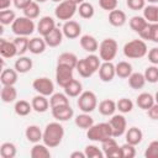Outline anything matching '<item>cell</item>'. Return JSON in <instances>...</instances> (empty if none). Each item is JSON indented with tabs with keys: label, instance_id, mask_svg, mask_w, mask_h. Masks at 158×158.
<instances>
[{
	"label": "cell",
	"instance_id": "obj_1",
	"mask_svg": "<svg viewBox=\"0 0 158 158\" xmlns=\"http://www.w3.org/2000/svg\"><path fill=\"white\" fill-rule=\"evenodd\" d=\"M63 137H64V128L59 123V121L49 122L46 126V128L43 130L42 141L49 148H54V147H57V146H59L62 143Z\"/></svg>",
	"mask_w": 158,
	"mask_h": 158
},
{
	"label": "cell",
	"instance_id": "obj_2",
	"mask_svg": "<svg viewBox=\"0 0 158 158\" xmlns=\"http://www.w3.org/2000/svg\"><path fill=\"white\" fill-rule=\"evenodd\" d=\"M86 137L93 142H104L107 138L112 137V128L109 122L94 123L90 128L86 130Z\"/></svg>",
	"mask_w": 158,
	"mask_h": 158
},
{
	"label": "cell",
	"instance_id": "obj_3",
	"mask_svg": "<svg viewBox=\"0 0 158 158\" xmlns=\"http://www.w3.org/2000/svg\"><path fill=\"white\" fill-rule=\"evenodd\" d=\"M148 53L146 42L141 40H132L123 46V54L128 59H139Z\"/></svg>",
	"mask_w": 158,
	"mask_h": 158
},
{
	"label": "cell",
	"instance_id": "obj_4",
	"mask_svg": "<svg viewBox=\"0 0 158 158\" xmlns=\"http://www.w3.org/2000/svg\"><path fill=\"white\" fill-rule=\"evenodd\" d=\"M11 30L16 36L28 37L30 35H32L35 32L36 25H35L33 20H31L26 16H20V17H16V20L12 22Z\"/></svg>",
	"mask_w": 158,
	"mask_h": 158
},
{
	"label": "cell",
	"instance_id": "obj_5",
	"mask_svg": "<svg viewBox=\"0 0 158 158\" xmlns=\"http://www.w3.org/2000/svg\"><path fill=\"white\" fill-rule=\"evenodd\" d=\"M117 42L114 38H105L99 44V57L102 62H111L117 54Z\"/></svg>",
	"mask_w": 158,
	"mask_h": 158
},
{
	"label": "cell",
	"instance_id": "obj_6",
	"mask_svg": "<svg viewBox=\"0 0 158 158\" xmlns=\"http://www.w3.org/2000/svg\"><path fill=\"white\" fill-rule=\"evenodd\" d=\"M77 11H78V5L77 4H74L70 0H63L62 2H58V5L56 6L54 16L58 20H62V21L65 22V21H69L75 15Z\"/></svg>",
	"mask_w": 158,
	"mask_h": 158
},
{
	"label": "cell",
	"instance_id": "obj_7",
	"mask_svg": "<svg viewBox=\"0 0 158 158\" xmlns=\"http://www.w3.org/2000/svg\"><path fill=\"white\" fill-rule=\"evenodd\" d=\"M77 105L78 107L81 110V112H93L96 107H98V98L96 95L90 91V90H86V91H83L79 96H78V101H77Z\"/></svg>",
	"mask_w": 158,
	"mask_h": 158
},
{
	"label": "cell",
	"instance_id": "obj_8",
	"mask_svg": "<svg viewBox=\"0 0 158 158\" xmlns=\"http://www.w3.org/2000/svg\"><path fill=\"white\" fill-rule=\"evenodd\" d=\"M32 88L35 89L36 93L44 95V96H51L54 93V84L47 77H41V78L35 79L32 83Z\"/></svg>",
	"mask_w": 158,
	"mask_h": 158
},
{
	"label": "cell",
	"instance_id": "obj_9",
	"mask_svg": "<svg viewBox=\"0 0 158 158\" xmlns=\"http://www.w3.org/2000/svg\"><path fill=\"white\" fill-rule=\"evenodd\" d=\"M111 128H112V137L118 138L122 135H125L126 130H127V121L123 115L120 114H114L109 121Z\"/></svg>",
	"mask_w": 158,
	"mask_h": 158
},
{
	"label": "cell",
	"instance_id": "obj_10",
	"mask_svg": "<svg viewBox=\"0 0 158 158\" xmlns=\"http://www.w3.org/2000/svg\"><path fill=\"white\" fill-rule=\"evenodd\" d=\"M73 78V68L63 64H57L56 68V81L59 86L64 88L69 81H72Z\"/></svg>",
	"mask_w": 158,
	"mask_h": 158
},
{
	"label": "cell",
	"instance_id": "obj_11",
	"mask_svg": "<svg viewBox=\"0 0 158 158\" xmlns=\"http://www.w3.org/2000/svg\"><path fill=\"white\" fill-rule=\"evenodd\" d=\"M101 149H102L105 157L121 158V147H118L115 137L107 138L104 142H101Z\"/></svg>",
	"mask_w": 158,
	"mask_h": 158
},
{
	"label": "cell",
	"instance_id": "obj_12",
	"mask_svg": "<svg viewBox=\"0 0 158 158\" xmlns=\"http://www.w3.org/2000/svg\"><path fill=\"white\" fill-rule=\"evenodd\" d=\"M62 31H63V35L64 37L69 38V40H74V38H78L81 33V26L79 25V22L74 21V20H69V21H65L63 27H62Z\"/></svg>",
	"mask_w": 158,
	"mask_h": 158
},
{
	"label": "cell",
	"instance_id": "obj_13",
	"mask_svg": "<svg viewBox=\"0 0 158 158\" xmlns=\"http://www.w3.org/2000/svg\"><path fill=\"white\" fill-rule=\"evenodd\" d=\"M52 115L53 117L59 121V122H64V121H68L73 117L74 115V111L73 109L70 107V105H62V106H56V107H52Z\"/></svg>",
	"mask_w": 158,
	"mask_h": 158
},
{
	"label": "cell",
	"instance_id": "obj_14",
	"mask_svg": "<svg viewBox=\"0 0 158 158\" xmlns=\"http://www.w3.org/2000/svg\"><path fill=\"white\" fill-rule=\"evenodd\" d=\"M99 77L102 81L109 83L115 77H116V70H115V65L111 62H102L100 68H99Z\"/></svg>",
	"mask_w": 158,
	"mask_h": 158
},
{
	"label": "cell",
	"instance_id": "obj_15",
	"mask_svg": "<svg viewBox=\"0 0 158 158\" xmlns=\"http://www.w3.org/2000/svg\"><path fill=\"white\" fill-rule=\"evenodd\" d=\"M0 54L2 58H12L15 56H19L14 41L10 42L5 38H0Z\"/></svg>",
	"mask_w": 158,
	"mask_h": 158
},
{
	"label": "cell",
	"instance_id": "obj_16",
	"mask_svg": "<svg viewBox=\"0 0 158 158\" xmlns=\"http://www.w3.org/2000/svg\"><path fill=\"white\" fill-rule=\"evenodd\" d=\"M54 27H57V26H56V22H54V20H53V17H51V16H43V17L38 21V23H37V32H38L42 37H44V36L48 35Z\"/></svg>",
	"mask_w": 158,
	"mask_h": 158
},
{
	"label": "cell",
	"instance_id": "obj_17",
	"mask_svg": "<svg viewBox=\"0 0 158 158\" xmlns=\"http://www.w3.org/2000/svg\"><path fill=\"white\" fill-rule=\"evenodd\" d=\"M31 104H32V109H33L36 112H38V114L46 112V111L49 109V106H51V105H49V100L47 99V96L41 95V94L33 96L32 100H31Z\"/></svg>",
	"mask_w": 158,
	"mask_h": 158
},
{
	"label": "cell",
	"instance_id": "obj_18",
	"mask_svg": "<svg viewBox=\"0 0 158 158\" xmlns=\"http://www.w3.org/2000/svg\"><path fill=\"white\" fill-rule=\"evenodd\" d=\"M63 37H64L63 31L59 30L58 27H54V28H53L48 35H46L43 38H44L47 46H49V47H58V46L62 43Z\"/></svg>",
	"mask_w": 158,
	"mask_h": 158
},
{
	"label": "cell",
	"instance_id": "obj_19",
	"mask_svg": "<svg viewBox=\"0 0 158 158\" xmlns=\"http://www.w3.org/2000/svg\"><path fill=\"white\" fill-rule=\"evenodd\" d=\"M80 46L84 51L89 52V53H94L99 49V43L96 41V38L91 35H83L79 40Z\"/></svg>",
	"mask_w": 158,
	"mask_h": 158
},
{
	"label": "cell",
	"instance_id": "obj_20",
	"mask_svg": "<svg viewBox=\"0 0 158 158\" xmlns=\"http://www.w3.org/2000/svg\"><path fill=\"white\" fill-rule=\"evenodd\" d=\"M125 137H126V142L127 143L133 144V146H137V144H139L142 142L143 133H142V131L138 127L132 126V127H130V128L126 130Z\"/></svg>",
	"mask_w": 158,
	"mask_h": 158
},
{
	"label": "cell",
	"instance_id": "obj_21",
	"mask_svg": "<svg viewBox=\"0 0 158 158\" xmlns=\"http://www.w3.org/2000/svg\"><path fill=\"white\" fill-rule=\"evenodd\" d=\"M126 21H127V16L122 10L115 9L109 12V22L114 27H121L126 23Z\"/></svg>",
	"mask_w": 158,
	"mask_h": 158
},
{
	"label": "cell",
	"instance_id": "obj_22",
	"mask_svg": "<svg viewBox=\"0 0 158 158\" xmlns=\"http://www.w3.org/2000/svg\"><path fill=\"white\" fill-rule=\"evenodd\" d=\"M33 67V63H32V59L26 57V56H20L16 60H15V64H14V68L16 69L17 73L20 74H25L27 72H30Z\"/></svg>",
	"mask_w": 158,
	"mask_h": 158
},
{
	"label": "cell",
	"instance_id": "obj_23",
	"mask_svg": "<svg viewBox=\"0 0 158 158\" xmlns=\"http://www.w3.org/2000/svg\"><path fill=\"white\" fill-rule=\"evenodd\" d=\"M1 101L5 104H10L16 101L17 99V90L14 85H2V89L0 91Z\"/></svg>",
	"mask_w": 158,
	"mask_h": 158
},
{
	"label": "cell",
	"instance_id": "obj_24",
	"mask_svg": "<svg viewBox=\"0 0 158 158\" xmlns=\"http://www.w3.org/2000/svg\"><path fill=\"white\" fill-rule=\"evenodd\" d=\"M139 37L142 40L158 43V23H148V26L139 33Z\"/></svg>",
	"mask_w": 158,
	"mask_h": 158
},
{
	"label": "cell",
	"instance_id": "obj_25",
	"mask_svg": "<svg viewBox=\"0 0 158 158\" xmlns=\"http://www.w3.org/2000/svg\"><path fill=\"white\" fill-rule=\"evenodd\" d=\"M46 47H47V43H46L43 37H33V38L30 40L28 51L32 54H41V53H43L46 51Z\"/></svg>",
	"mask_w": 158,
	"mask_h": 158
},
{
	"label": "cell",
	"instance_id": "obj_26",
	"mask_svg": "<svg viewBox=\"0 0 158 158\" xmlns=\"http://www.w3.org/2000/svg\"><path fill=\"white\" fill-rule=\"evenodd\" d=\"M25 136L28 142L38 143L43 137V132L41 131V128L37 125H30V126H27V128L25 131Z\"/></svg>",
	"mask_w": 158,
	"mask_h": 158
},
{
	"label": "cell",
	"instance_id": "obj_27",
	"mask_svg": "<svg viewBox=\"0 0 158 158\" xmlns=\"http://www.w3.org/2000/svg\"><path fill=\"white\" fill-rule=\"evenodd\" d=\"M17 72L14 68H6L2 69L1 75H0V81L2 85H15L17 81Z\"/></svg>",
	"mask_w": 158,
	"mask_h": 158
},
{
	"label": "cell",
	"instance_id": "obj_28",
	"mask_svg": "<svg viewBox=\"0 0 158 158\" xmlns=\"http://www.w3.org/2000/svg\"><path fill=\"white\" fill-rule=\"evenodd\" d=\"M31 158H49L51 157V152H49V147L46 146L44 143H33V147L31 148L30 152Z\"/></svg>",
	"mask_w": 158,
	"mask_h": 158
},
{
	"label": "cell",
	"instance_id": "obj_29",
	"mask_svg": "<svg viewBox=\"0 0 158 158\" xmlns=\"http://www.w3.org/2000/svg\"><path fill=\"white\" fill-rule=\"evenodd\" d=\"M64 93L69 96V98H78L81 93H83V85L79 80L73 79L72 81H69L64 88Z\"/></svg>",
	"mask_w": 158,
	"mask_h": 158
},
{
	"label": "cell",
	"instance_id": "obj_30",
	"mask_svg": "<svg viewBox=\"0 0 158 158\" xmlns=\"http://www.w3.org/2000/svg\"><path fill=\"white\" fill-rule=\"evenodd\" d=\"M156 102L154 100V96L149 93H141L137 99H136V105L141 109V110H148L153 104Z\"/></svg>",
	"mask_w": 158,
	"mask_h": 158
},
{
	"label": "cell",
	"instance_id": "obj_31",
	"mask_svg": "<svg viewBox=\"0 0 158 158\" xmlns=\"http://www.w3.org/2000/svg\"><path fill=\"white\" fill-rule=\"evenodd\" d=\"M116 110H117L116 102L111 99H105L99 104V112L104 116H112Z\"/></svg>",
	"mask_w": 158,
	"mask_h": 158
},
{
	"label": "cell",
	"instance_id": "obj_32",
	"mask_svg": "<svg viewBox=\"0 0 158 158\" xmlns=\"http://www.w3.org/2000/svg\"><path fill=\"white\" fill-rule=\"evenodd\" d=\"M78 57L74 53L70 52H64L62 54H59L58 59H57V64H63V65H68L73 69H75L77 64H78Z\"/></svg>",
	"mask_w": 158,
	"mask_h": 158
},
{
	"label": "cell",
	"instance_id": "obj_33",
	"mask_svg": "<svg viewBox=\"0 0 158 158\" xmlns=\"http://www.w3.org/2000/svg\"><path fill=\"white\" fill-rule=\"evenodd\" d=\"M74 123L77 127L83 128V130H88L94 125V118L88 114V112H83L80 115H77L74 118Z\"/></svg>",
	"mask_w": 158,
	"mask_h": 158
},
{
	"label": "cell",
	"instance_id": "obj_34",
	"mask_svg": "<svg viewBox=\"0 0 158 158\" xmlns=\"http://www.w3.org/2000/svg\"><path fill=\"white\" fill-rule=\"evenodd\" d=\"M128 23H130L131 30L135 31V32H137V33L139 35V33L148 26L149 22H148L143 16H132V17L130 19Z\"/></svg>",
	"mask_w": 158,
	"mask_h": 158
},
{
	"label": "cell",
	"instance_id": "obj_35",
	"mask_svg": "<svg viewBox=\"0 0 158 158\" xmlns=\"http://www.w3.org/2000/svg\"><path fill=\"white\" fill-rule=\"evenodd\" d=\"M115 70H116V75L118 78L126 79L132 74V65H131V63H128L126 60H121L115 65Z\"/></svg>",
	"mask_w": 158,
	"mask_h": 158
},
{
	"label": "cell",
	"instance_id": "obj_36",
	"mask_svg": "<svg viewBox=\"0 0 158 158\" xmlns=\"http://www.w3.org/2000/svg\"><path fill=\"white\" fill-rule=\"evenodd\" d=\"M146 84V78L143 73H133L128 77V85L133 89V90H138L142 89Z\"/></svg>",
	"mask_w": 158,
	"mask_h": 158
},
{
	"label": "cell",
	"instance_id": "obj_37",
	"mask_svg": "<svg viewBox=\"0 0 158 158\" xmlns=\"http://www.w3.org/2000/svg\"><path fill=\"white\" fill-rule=\"evenodd\" d=\"M69 96L64 93H53L49 98V105L51 109L56 106H62V105H69Z\"/></svg>",
	"mask_w": 158,
	"mask_h": 158
},
{
	"label": "cell",
	"instance_id": "obj_38",
	"mask_svg": "<svg viewBox=\"0 0 158 158\" xmlns=\"http://www.w3.org/2000/svg\"><path fill=\"white\" fill-rule=\"evenodd\" d=\"M14 110H15V114L19 115V116H27L33 109H32V104H30L28 101H26V100H17L15 102Z\"/></svg>",
	"mask_w": 158,
	"mask_h": 158
},
{
	"label": "cell",
	"instance_id": "obj_39",
	"mask_svg": "<svg viewBox=\"0 0 158 158\" xmlns=\"http://www.w3.org/2000/svg\"><path fill=\"white\" fill-rule=\"evenodd\" d=\"M78 12H79L80 17L89 20V19H91V17L94 16L95 10H94L93 4L88 2V1H84V2H81L80 5H78Z\"/></svg>",
	"mask_w": 158,
	"mask_h": 158
},
{
	"label": "cell",
	"instance_id": "obj_40",
	"mask_svg": "<svg viewBox=\"0 0 158 158\" xmlns=\"http://www.w3.org/2000/svg\"><path fill=\"white\" fill-rule=\"evenodd\" d=\"M16 153H17V149L12 142H4L0 146V156L2 158H14Z\"/></svg>",
	"mask_w": 158,
	"mask_h": 158
},
{
	"label": "cell",
	"instance_id": "obj_41",
	"mask_svg": "<svg viewBox=\"0 0 158 158\" xmlns=\"http://www.w3.org/2000/svg\"><path fill=\"white\" fill-rule=\"evenodd\" d=\"M23 16H26V17H28V19H31V20H35V19H37L38 16H40V5H38V2H36L35 0L32 1V2H30L23 10Z\"/></svg>",
	"mask_w": 158,
	"mask_h": 158
},
{
	"label": "cell",
	"instance_id": "obj_42",
	"mask_svg": "<svg viewBox=\"0 0 158 158\" xmlns=\"http://www.w3.org/2000/svg\"><path fill=\"white\" fill-rule=\"evenodd\" d=\"M15 20H16V14H15L14 10H10V9L0 10V23H1V26L12 25V22Z\"/></svg>",
	"mask_w": 158,
	"mask_h": 158
},
{
	"label": "cell",
	"instance_id": "obj_43",
	"mask_svg": "<svg viewBox=\"0 0 158 158\" xmlns=\"http://www.w3.org/2000/svg\"><path fill=\"white\" fill-rule=\"evenodd\" d=\"M14 43L17 48V53L19 56H23L27 51H28V43L30 40L25 36H16V38L14 40Z\"/></svg>",
	"mask_w": 158,
	"mask_h": 158
},
{
	"label": "cell",
	"instance_id": "obj_44",
	"mask_svg": "<svg viewBox=\"0 0 158 158\" xmlns=\"http://www.w3.org/2000/svg\"><path fill=\"white\" fill-rule=\"evenodd\" d=\"M75 69H77V72L79 73V75L83 77V78H89V77H91V75L94 74V72L91 70V68H90L89 64L86 63L85 58L78 60V64H77Z\"/></svg>",
	"mask_w": 158,
	"mask_h": 158
},
{
	"label": "cell",
	"instance_id": "obj_45",
	"mask_svg": "<svg viewBox=\"0 0 158 158\" xmlns=\"http://www.w3.org/2000/svg\"><path fill=\"white\" fill-rule=\"evenodd\" d=\"M143 17L149 23H157V5L149 4L143 9Z\"/></svg>",
	"mask_w": 158,
	"mask_h": 158
},
{
	"label": "cell",
	"instance_id": "obj_46",
	"mask_svg": "<svg viewBox=\"0 0 158 158\" xmlns=\"http://www.w3.org/2000/svg\"><path fill=\"white\" fill-rule=\"evenodd\" d=\"M116 106L121 114H128L133 110V102H132V100H130L127 98L118 99V101L116 102Z\"/></svg>",
	"mask_w": 158,
	"mask_h": 158
},
{
	"label": "cell",
	"instance_id": "obj_47",
	"mask_svg": "<svg viewBox=\"0 0 158 158\" xmlns=\"http://www.w3.org/2000/svg\"><path fill=\"white\" fill-rule=\"evenodd\" d=\"M144 78H146V81L151 83V84H154V83H158V67L157 65H149L144 70Z\"/></svg>",
	"mask_w": 158,
	"mask_h": 158
},
{
	"label": "cell",
	"instance_id": "obj_48",
	"mask_svg": "<svg viewBox=\"0 0 158 158\" xmlns=\"http://www.w3.org/2000/svg\"><path fill=\"white\" fill-rule=\"evenodd\" d=\"M84 153L86 156V158H104L105 154L102 152V149H100L98 146L95 144H89L85 147Z\"/></svg>",
	"mask_w": 158,
	"mask_h": 158
},
{
	"label": "cell",
	"instance_id": "obj_49",
	"mask_svg": "<svg viewBox=\"0 0 158 158\" xmlns=\"http://www.w3.org/2000/svg\"><path fill=\"white\" fill-rule=\"evenodd\" d=\"M85 60H86V63L89 64V67L91 68V70H93L94 73H96V72L99 70V68H100V65H101V58H100L99 56L91 53V54H89L88 57H85Z\"/></svg>",
	"mask_w": 158,
	"mask_h": 158
},
{
	"label": "cell",
	"instance_id": "obj_50",
	"mask_svg": "<svg viewBox=\"0 0 158 158\" xmlns=\"http://www.w3.org/2000/svg\"><path fill=\"white\" fill-rule=\"evenodd\" d=\"M136 146L130 144V143H125L121 146V158H133L136 156Z\"/></svg>",
	"mask_w": 158,
	"mask_h": 158
},
{
	"label": "cell",
	"instance_id": "obj_51",
	"mask_svg": "<svg viewBox=\"0 0 158 158\" xmlns=\"http://www.w3.org/2000/svg\"><path fill=\"white\" fill-rule=\"evenodd\" d=\"M146 158H158V139L152 141L144 151Z\"/></svg>",
	"mask_w": 158,
	"mask_h": 158
},
{
	"label": "cell",
	"instance_id": "obj_52",
	"mask_svg": "<svg viewBox=\"0 0 158 158\" xmlns=\"http://www.w3.org/2000/svg\"><path fill=\"white\" fill-rule=\"evenodd\" d=\"M126 5L128 6V9L133 10V11H138V10L144 9L146 0H126Z\"/></svg>",
	"mask_w": 158,
	"mask_h": 158
},
{
	"label": "cell",
	"instance_id": "obj_53",
	"mask_svg": "<svg viewBox=\"0 0 158 158\" xmlns=\"http://www.w3.org/2000/svg\"><path fill=\"white\" fill-rule=\"evenodd\" d=\"M117 4H118V0H99V5L102 10H106V11H112L117 7Z\"/></svg>",
	"mask_w": 158,
	"mask_h": 158
},
{
	"label": "cell",
	"instance_id": "obj_54",
	"mask_svg": "<svg viewBox=\"0 0 158 158\" xmlns=\"http://www.w3.org/2000/svg\"><path fill=\"white\" fill-rule=\"evenodd\" d=\"M148 56V60L153 64V65H158V47L151 48L147 53Z\"/></svg>",
	"mask_w": 158,
	"mask_h": 158
},
{
	"label": "cell",
	"instance_id": "obj_55",
	"mask_svg": "<svg viewBox=\"0 0 158 158\" xmlns=\"http://www.w3.org/2000/svg\"><path fill=\"white\" fill-rule=\"evenodd\" d=\"M147 114H148V117L153 121H158V104L154 102L148 110H147Z\"/></svg>",
	"mask_w": 158,
	"mask_h": 158
},
{
	"label": "cell",
	"instance_id": "obj_56",
	"mask_svg": "<svg viewBox=\"0 0 158 158\" xmlns=\"http://www.w3.org/2000/svg\"><path fill=\"white\" fill-rule=\"evenodd\" d=\"M14 1V5L16 9H20V10H23L30 2H32L33 0H12Z\"/></svg>",
	"mask_w": 158,
	"mask_h": 158
},
{
	"label": "cell",
	"instance_id": "obj_57",
	"mask_svg": "<svg viewBox=\"0 0 158 158\" xmlns=\"http://www.w3.org/2000/svg\"><path fill=\"white\" fill-rule=\"evenodd\" d=\"M11 5V0H0V10L9 9Z\"/></svg>",
	"mask_w": 158,
	"mask_h": 158
},
{
	"label": "cell",
	"instance_id": "obj_58",
	"mask_svg": "<svg viewBox=\"0 0 158 158\" xmlns=\"http://www.w3.org/2000/svg\"><path fill=\"white\" fill-rule=\"evenodd\" d=\"M70 158H86L85 153L84 152H79V151H75L70 154Z\"/></svg>",
	"mask_w": 158,
	"mask_h": 158
},
{
	"label": "cell",
	"instance_id": "obj_59",
	"mask_svg": "<svg viewBox=\"0 0 158 158\" xmlns=\"http://www.w3.org/2000/svg\"><path fill=\"white\" fill-rule=\"evenodd\" d=\"M70 1H73L74 4H77V5H80L81 2H84L85 0H70Z\"/></svg>",
	"mask_w": 158,
	"mask_h": 158
},
{
	"label": "cell",
	"instance_id": "obj_60",
	"mask_svg": "<svg viewBox=\"0 0 158 158\" xmlns=\"http://www.w3.org/2000/svg\"><path fill=\"white\" fill-rule=\"evenodd\" d=\"M148 4H152V5H156V4H158V0H146Z\"/></svg>",
	"mask_w": 158,
	"mask_h": 158
},
{
	"label": "cell",
	"instance_id": "obj_61",
	"mask_svg": "<svg viewBox=\"0 0 158 158\" xmlns=\"http://www.w3.org/2000/svg\"><path fill=\"white\" fill-rule=\"evenodd\" d=\"M154 100H156V102L158 104V91L156 93V95H154Z\"/></svg>",
	"mask_w": 158,
	"mask_h": 158
},
{
	"label": "cell",
	"instance_id": "obj_62",
	"mask_svg": "<svg viewBox=\"0 0 158 158\" xmlns=\"http://www.w3.org/2000/svg\"><path fill=\"white\" fill-rule=\"evenodd\" d=\"M36 2H38V4H42V2H46L47 0H35Z\"/></svg>",
	"mask_w": 158,
	"mask_h": 158
},
{
	"label": "cell",
	"instance_id": "obj_63",
	"mask_svg": "<svg viewBox=\"0 0 158 158\" xmlns=\"http://www.w3.org/2000/svg\"><path fill=\"white\" fill-rule=\"evenodd\" d=\"M52 1H54V2H62L63 0H52Z\"/></svg>",
	"mask_w": 158,
	"mask_h": 158
},
{
	"label": "cell",
	"instance_id": "obj_64",
	"mask_svg": "<svg viewBox=\"0 0 158 158\" xmlns=\"http://www.w3.org/2000/svg\"><path fill=\"white\" fill-rule=\"evenodd\" d=\"M157 23H158V6H157Z\"/></svg>",
	"mask_w": 158,
	"mask_h": 158
}]
</instances>
